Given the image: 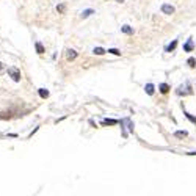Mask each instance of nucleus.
<instances>
[{
    "mask_svg": "<svg viewBox=\"0 0 196 196\" xmlns=\"http://www.w3.org/2000/svg\"><path fill=\"white\" fill-rule=\"evenodd\" d=\"M119 126H121V132H122V137L126 138L127 137V130L129 132H133V122L130 118H122L121 121H119Z\"/></svg>",
    "mask_w": 196,
    "mask_h": 196,
    "instance_id": "obj_1",
    "label": "nucleus"
},
{
    "mask_svg": "<svg viewBox=\"0 0 196 196\" xmlns=\"http://www.w3.org/2000/svg\"><path fill=\"white\" fill-rule=\"evenodd\" d=\"M7 74H8V77H11L13 79V82H20V79H22V74H20V71L16 68V66H9L8 69H7Z\"/></svg>",
    "mask_w": 196,
    "mask_h": 196,
    "instance_id": "obj_2",
    "label": "nucleus"
},
{
    "mask_svg": "<svg viewBox=\"0 0 196 196\" xmlns=\"http://www.w3.org/2000/svg\"><path fill=\"white\" fill-rule=\"evenodd\" d=\"M192 86H190V83H185V86L184 85H181V86H179V88L176 90V94L177 96H187V94H192Z\"/></svg>",
    "mask_w": 196,
    "mask_h": 196,
    "instance_id": "obj_3",
    "label": "nucleus"
},
{
    "mask_svg": "<svg viewBox=\"0 0 196 196\" xmlns=\"http://www.w3.org/2000/svg\"><path fill=\"white\" fill-rule=\"evenodd\" d=\"M174 11H176V8H174L173 5H170V3H163L162 5V13L163 14L171 16V14H174Z\"/></svg>",
    "mask_w": 196,
    "mask_h": 196,
    "instance_id": "obj_4",
    "label": "nucleus"
},
{
    "mask_svg": "<svg viewBox=\"0 0 196 196\" xmlns=\"http://www.w3.org/2000/svg\"><path fill=\"white\" fill-rule=\"evenodd\" d=\"M193 49H195V42H193L192 38H190V39H187V42L184 44V52H193Z\"/></svg>",
    "mask_w": 196,
    "mask_h": 196,
    "instance_id": "obj_5",
    "label": "nucleus"
},
{
    "mask_svg": "<svg viewBox=\"0 0 196 196\" xmlns=\"http://www.w3.org/2000/svg\"><path fill=\"white\" fill-rule=\"evenodd\" d=\"M102 126H116V124H119L118 119H102L101 121Z\"/></svg>",
    "mask_w": 196,
    "mask_h": 196,
    "instance_id": "obj_6",
    "label": "nucleus"
},
{
    "mask_svg": "<svg viewBox=\"0 0 196 196\" xmlns=\"http://www.w3.org/2000/svg\"><path fill=\"white\" fill-rule=\"evenodd\" d=\"M66 58L69 60V61H74V60L77 58V52H75V50H72V49H69V50H68V53H66Z\"/></svg>",
    "mask_w": 196,
    "mask_h": 196,
    "instance_id": "obj_7",
    "label": "nucleus"
},
{
    "mask_svg": "<svg viewBox=\"0 0 196 196\" xmlns=\"http://www.w3.org/2000/svg\"><path fill=\"white\" fill-rule=\"evenodd\" d=\"M144 91H146V94H148V96H152V94H154V91H155V86L152 83H148L144 86Z\"/></svg>",
    "mask_w": 196,
    "mask_h": 196,
    "instance_id": "obj_8",
    "label": "nucleus"
},
{
    "mask_svg": "<svg viewBox=\"0 0 196 196\" xmlns=\"http://www.w3.org/2000/svg\"><path fill=\"white\" fill-rule=\"evenodd\" d=\"M121 31H122V33H126V35H133V28L130 25H127V24L121 27Z\"/></svg>",
    "mask_w": 196,
    "mask_h": 196,
    "instance_id": "obj_9",
    "label": "nucleus"
},
{
    "mask_svg": "<svg viewBox=\"0 0 196 196\" xmlns=\"http://www.w3.org/2000/svg\"><path fill=\"white\" fill-rule=\"evenodd\" d=\"M176 47H177V39H174L173 42H170V44L165 47V52H173Z\"/></svg>",
    "mask_w": 196,
    "mask_h": 196,
    "instance_id": "obj_10",
    "label": "nucleus"
},
{
    "mask_svg": "<svg viewBox=\"0 0 196 196\" xmlns=\"http://www.w3.org/2000/svg\"><path fill=\"white\" fill-rule=\"evenodd\" d=\"M159 91L162 93V94H166V93L170 91V85L168 83H160L159 85Z\"/></svg>",
    "mask_w": 196,
    "mask_h": 196,
    "instance_id": "obj_11",
    "label": "nucleus"
},
{
    "mask_svg": "<svg viewBox=\"0 0 196 196\" xmlns=\"http://www.w3.org/2000/svg\"><path fill=\"white\" fill-rule=\"evenodd\" d=\"M187 135H188L187 130H176V132H174V137L176 138H185Z\"/></svg>",
    "mask_w": 196,
    "mask_h": 196,
    "instance_id": "obj_12",
    "label": "nucleus"
},
{
    "mask_svg": "<svg viewBox=\"0 0 196 196\" xmlns=\"http://www.w3.org/2000/svg\"><path fill=\"white\" fill-rule=\"evenodd\" d=\"M38 93H39V97H41V99H47L49 94H50V93H49L46 88H39V90H38Z\"/></svg>",
    "mask_w": 196,
    "mask_h": 196,
    "instance_id": "obj_13",
    "label": "nucleus"
},
{
    "mask_svg": "<svg viewBox=\"0 0 196 196\" xmlns=\"http://www.w3.org/2000/svg\"><path fill=\"white\" fill-rule=\"evenodd\" d=\"M96 11L94 9H91V8H88V9H83V11H82V17L83 19H86V17H90L91 14H94Z\"/></svg>",
    "mask_w": 196,
    "mask_h": 196,
    "instance_id": "obj_14",
    "label": "nucleus"
},
{
    "mask_svg": "<svg viewBox=\"0 0 196 196\" xmlns=\"http://www.w3.org/2000/svg\"><path fill=\"white\" fill-rule=\"evenodd\" d=\"M184 115H185V118H187L188 121H192V122L195 124V126H196V116H193L192 113H188L187 110H184Z\"/></svg>",
    "mask_w": 196,
    "mask_h": 196,
    "instance_id": "obj_15",
    "label": "nucleus"
},
{
    "mask_svg": "<svg viewBox=\"0 0 196 196\" xmlns=\"http://www.w3.org/2000/svg\"><path fill=\"white\" fill-rule=\"evenodd\" d=\"M35 47H36V52L39 53V55H41V53H44V52H46V50H44V46H42L39 41H36V42H35Z\"/></svg>",
    "mask_w": 196,
    "mask_h": 196,
    "instance_id": "obj_16",
    "label": "nucleus"
},
{
    "mask_svg": "<svg viewBox=\"0 0 196 196\" xmlns=\"http://www.w3.org/2000/svg\"><path fill=\"white\" fill-rule=\"evenodd\" d=\"M105 52L107 50L104 47H94V49H93V53H94V55H104Z\"/></svg>",
    "mask_w": 196,
    "mask_h": 196,
    "instance_id": "obj_17",
    "label": "nucleus"
},
{
    "mask_svg": "<svg viewBox=\"0 0 196 196\" xmlns=\"http://www.w3.org/2000/svg\"><path fill=\"white\" fill-rule=\"evenodd\" d=\"M108 53H111V55H116V57H121V50H118V49H108L107 50Z\"/></svg>",
    "mask_w": 196,
    "mask_h": 196,
    "instance_id": "obj_18",
    "label": "nucleus"
},
{
    "mask_svg": "<svg viewBox=\"0 0 196 196\" xmlns=\"http://www.w3.org/2000/svg\"><path fill=\"white\" fill-rule=\"evenodd\" d=\"M187 64L190 68H195L196 66V58H193V57H190L188 60H187Z\"/></svg>",
    "mask_w": 196,
    "mask_h": 196,
    "instance_id": "obj_19",
    "label": "nucleus"
},
{
    "mask_svg": "<svg viewBox=\"0 0 196 196\" xmlns=\"http://www.w3.org/2000/svg\"><path fill=\"white\" fill-rule=\"evenodd\" d=\"M57 9H58V13H64V9H66V7H64V5H58V7H57Z\"/></svg>",
    "mask_w": 196,
    "mask_h": 196,
    "instance_id": "obj_20",
    "label": "nucleus"
},
{
    "mask_svg": "<svg viewBox=\"0 0 196 196\" xmlns=\"http://www.w3.org/2000/svg\"><path fill=\"white\" fill-rule=\"evenodd\" d=\"M3 71H5V64L0 61V74H3Z\"/></svg>",
    "mask_w": 196,
    "mask_h": 196,
    "instance_id": "obj_21",
    "label": "nucleus"
},
{
    "mask_svg": "<svg viewBox=\"0 0 196 196\" xmlns=\"http://www.w3.org/2000/svg\"><path fill=\"white\" fill-rule=\"evenodd\" d=\"M187 155H196V152H187Z\"/></svg>",
    "mask_w": 196,
    "mask_h": 196,
    "instance_id": "obj_22",
    "label": "nucleus"
},
{
    "mask_svg": "<svg viewBox=\"0 0 196 196\" xmlns=\"http://www.w3.org/2000/svg\"><path fill=\"white\" fill-rule=\"evenodd\" d=\"M105 2H107V0H105ZM108 2H110V0H108ZM116 2H119V3H122V2H124V0H116Z\"/></svg>",
    "mask_w": 196,
    "mask_h": 196,
    "instance_id": "obj_23",
    "label": "nucleus"
}]
</instances>
